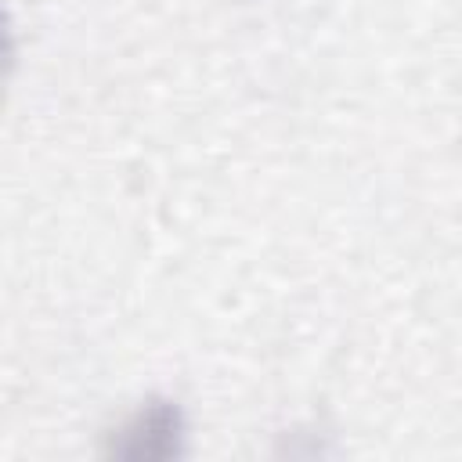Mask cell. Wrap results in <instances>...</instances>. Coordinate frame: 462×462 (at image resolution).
<instances>
[{"label":"cell","mask_w":462,"mask_h":462,"mask_svg":"<svg viewBox=\"0 0 462 462\" xmlns=\"http://www.w3.org/2000/svg\"><path fill=\"white\" fill-rule=\"evenodd\" d=\"M188 419L173 397H148L108 440V455L123 462H173L184 455Z\"/></svg>","instance_id":"1"}]
</instances>
